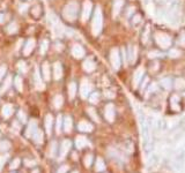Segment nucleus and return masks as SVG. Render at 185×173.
<instances>
[{
  "instance_id": "obj_1",
  "label": "nucleus",
  "mask_w": 185,
  "mask_h": 173,
  "mask_svg": "<svg viewBox=\"0 0 185 173\" xmlns=\"http://www.w3.org/2000/svg\"><path fill=\"white\" fill-rule=\"evenodd\" d=\"M102 25H103V15H102V11L101 8L97 7L94 13V17H92V32L94 36H97L101 30H102Z\"/></svg>"
},
{
  "instance_id": "obj_2",
  "label": "nucleus",
  "mask_w": 185,
  "mask_h": 173,
  "mask_svg": "<svg viewBox=\"0 0 185 173\" xmlns=\"http://www.w3.org/2000/svg\"><path fill=\"white\" fill-rule=\"evenodd\" d=\"M76 15H78V4L75 1H72V2L67 4L63 11L64 19H66L67 21L73 22L76 19Z\"/></svg>"
},
{
  "instance_id": "obj_3",
  "label": "nucleus",
  "mask_w": 185,
  "mask_h": 173,
  "mask_svg": "<svg viewBox=\"0 0 185 173\" xmlns=\"http://www.w3.org/2000/svg\"><path fill=\"white\" fill-rule=\"evenodd\" d=\"M155 42L156 44L160 46L161 49H169L171 45V37L166 32H162V31H157L155 34Z\"/></svg>"
},
{
  "instance_id": "obj_4",
  "label": "nucleus",
  "mask_w": 185,
  "mask_h": 173,
  "mask_svg": "<svg viewBox=\"0 0 185 173\" xmlns=\"http://www.w3.org/2000/svg\"><path fill=\"white\" fill-rule=\"evenodd\" d=\"M110 61L115 69H119L120 67V56H119V50L118 49H112L110 52Z\"/></svg>"
},
{
  "instance_id": "obj_5",
  "label": "nucleus",
  "mask_w": 185,
  "mask_h": 173,
  "mask_svg": "<svg viewBox=\"0 0 185 173\" xmlns=\"http://www.w3.org/2000/svg\"><path fill=\"white\" fill-rule=\"evenodd\" d=\"M92 4L90 0H86L83 2V6H82V13H81V19L82 21H87L89 19V15L92 13Z\"/></svg>"
},
{
  "instance_id": "obj_6",
  "label": "nucleus",
  "mask_w": 185,
  "mask_h": 173,
  "mask_svg": "<svg viewBox=\"0 0 185 173\" xmlns=\"http://www.w3.org/2000/svg\"><path fill=\"white\" fill-rule=\"evenodd\" d=\"M71 52H72V56L74 58H76V59L83 58L85 57V53H86V52H85V49H83L80 44H74V45L72 46Z\"/></svg>"
},
{
  "instance_id": "obj_7",
  "label": "nucleus",
  "mask_w": 185,
  "mask_h": 173,
  "mask_svg": "<svg viewBox=\"0 0 185 173\" xmlns=\"http://www.w3.org/2000/svg\"><path fill=\"white\" fill-rule=\"evenodd\" d=\"M34 47H35V40L33 39V38H29V39L27 40L24 47H23V54H24V56H29V54L33 52Z\"/></svg>"
},
{
  "instance_id": "obj_8",
  "label": "nucleus",
  "mask_w": 185,
  "mask_h": 173,
  "mask_svg": "<svg viewBox=\"0 0 185 173\" xmlns=\"http://www.w3.org/2000/svg\"><path fill=\"white\" fill-rule=\"evenodd\" d=\"M53 76L56 80H59L63 76V67L60 63H56L53 65Z\"/></svg>"
},
{
  "instance_id": "obj_9",
  "label": "nucleus",
  "mask_w": 185,
  "mask_h": 173,
  "mask_svg": "<svg viewBox=\"0 0 185 173\" xmlns=\"http://www.w3.org/2000/svg\"><path fill=\"white\" fill-rule=\"evenodd\" d=\"M137 54H138V50H137V46H130L128 47V60L131 63H134L137 60Z\"/></svg>"
},
{
  "instance_id": "obj_10",
  "label": "nucleus",
  "mask_w": 185,
  "mask_h": 173,
  "mask_svg": "<svg viewBox=\"0 0 185 173\" xmlns=\"http://www.w3.org/2000/svg\"><path fill=\"white\" fill-rule=\"evenodd\" d=\"M123 6H124V0H115V1H113V11H112L113 16L116 17L120 13Z\"/></svg>"
},
{
  "instance_id": "obj_11",
  "label": "nucleus",
  "mask_w": 185,
  "mask_h": 173,
  "mask_svg": "<svg viewBox=\"0 0 185 173\" xmlns=\"http://www.w3.org/2000/svg\"><path fill=\"white\" fill-rule=\"evenodd\" d=\"M83 69L86 70V72H92L94 69H95V63L92 61V59H87V60H85V63H83Z\"/></svg>"
},
{
  "instance_id": "obj_12",
  "label": "nucleus",
  "mask_w": 185,
  "mask_h": 173,
  "mask_svg": "<svg viewBox=\"0 0 185 173\" xmlns=\"http://www.w3.org/2000/svg\"><path fill=\"white\" fill-rule=\"evenodd\" d=\"M90 90V84H89V82L85 79V80L82 81V83H81V95L83 96V97H86L87 93L89 92Z\"/></svg>"
},
{
  "instance_id": "obj_13",
  "label": "nucleus",
  "mask_w": 185,
  "mask_h": 173,
  "mask_svg": "<svg viewBox=\"0 0 185 173\" xmlns=\"http://www.w3.org/2000/svg\"><path fill=\"white\" fill-rule=\"evenodd\" d=\"M142 75H144V68L142 67H140L135 70V73H134V77H133V82H134V86H137L140 80H141V77H142Z\"/></svg>"
},
{
  "instance_id": "obj_14",
  "label": "nucleus",
  "mask_w": 185,
  "mask_h": 173,
  "mask_svg": "<svg viewBox=\"0 0 185 173\" xmlns=\"http://www.w3.org/2000/svg\"><path fill=\"white\" fill-rule=\"evenodd\" d=\"M42 73H43V76L45 77V80H49L50 79V67H49V63H44L43 66H42Z\"/></svg>"
},
{
  "instance_id": "obj_15",
  "label": "nucleus",
  "mask_w": 185,
  "mask_h": 173,
  "mask_svg": "<svg viewBox=\"0 0 185 173\" xmlns=\"http://www.w3.org/2000/svg\"><path fill=\"white\" fill-rule=\"evenodd\" d=\"M35 81H36V86L37 88H43V84H42V81H40V72H38V69L36 68V73H35Z\"/></svg>"
},
{
  "instance_id": "obj_16",
  "label": "nucleus",
  "mask_w": 185,
  "mask_h": 173,
  "mask_svg": "<svg viewBox=\"0 0 185 173\" xmlns=\"http://www.w3.org/2000/svg\"><path fill=\"white\" fill-rule=\"evenodd\" d=\"M6 30H7V32H8V34H15V32L17 31V24L15 22L11 23V24L7 27Z\"/></svg>"
},
{
  "instance_id": "obj_17",
  "label": "nucleus",
  "mask_w": 185,
  "mask_h": 173,
  "mask_svg": "<svg viewBox=\"0 0 185 173\" xmlns=\"http://www.w3.org/2000/svg\"><path fill=\"white\" fill-rule=\"evenodd\" d=\"M40 5H36L35 7H33V9H31V15L34 17H38L40 15Z\"/></svg>"
},
{
  "instance_id": "obj_18",
  "label": "nucleus",
  "mask_w": 185,
  "mask_h": 173,
  "mask_svg": "<svg viewBox=\"0 0 185 173\" xmlns=\"http://www.w3.org/2000/svg\"><path fill=\"white\" fill-rule=\"evenodd\" d=\"M148 39H149V25H146L144 34H142V43H147Z\"/></svg>"
},
{
  "instance_id": "obj_19",
  "label": "nucleus",
  "mask_w": 185,
  "mask_h": 173,
  "mask_svg": "<svg viewBox=\"0 0 185 173\" xmlns=\"http://www.w3.org/2000/svg\"><path fill=\"white\" fill-rule=\"evenodd\" d=\"M47 47H49V42L46 39L42 40V43H40V53L44 54L47 51Z\"/></svg>"
},
{
  "instance_id": "obj_20",
  "label": "nucleus",
  "mask_w": 185,
  "mask_h": 173,
  "mask_svg": "<svg viewBox=\"0 0 185 173\" xmlns=\"http://www.w3.org/2000/svg\"><path fill=\"white\" fill-rule=\"evenodd\" d=\"M175 86H176L177 89L185 88V80H183V79H177L176 82H175Z\"/></svg>"
},
{
  "instance_id": "obj_21",
  "label": "nucleus",
  "mask_w": 185,
  "mask_h": 173,
  "mask_svg": "<svg viewBox=\"0 0 185 173\" xmlns=\"http://www.w3.org/2000/svg\"><path fill=\"white\" fill-rule=\"evenodd\" d=\"M178 45L185 47V31H182L178 37Z\"/></svg>"
},
{
  "instance_id": "obj_22",
  "label": "nucleus",
  "mask_w": 185,
  "mask_h": 173,
  "mask_svg": "<svg viewBox=\"0 0 185 173\" xmlns=\"http://www.w3.org/2000/svg\"><path fill=\"white\" fill-rule=\"evenodd\" d=\"M15 86H17L19 90L22 89V79H21L20 76H16V77H15Z\"/></svg>"
},
{
  "instance_id": "obj_23",
  "label": "nucleus",
  "mask_w": 185,
  "mask_h": 173,
  "mask_svg": "<svg viewBox=\"0 0 185 173\" xmlns=\"http://www.w3.org/2000/svg\"><path fill=\"white\" fill-rule=\"evenodd\" d=\"M161 82H162V86H164V88H167V89H169V88L171 86V84H170V82H171V81H170L169 77H168V79H163Z\"/></svg>"
},
{
  "instance_id": "obj_24",
  "label": "nucleus",
  "mask_w": 185,
  "mask_h": 173,
  "mask_svg": "<svg viewBox=\"0 0 185 173\" xmlns=\"http://www.w3.org/2000/svg\"><path fill=\"white\" fill-rule=\"evenodd\" d=\"M74 95H75V83H71L69 84V96L73 98L74 97Z\"/></svg>"
},
{
  "instance_id": "obj_25",
  "label": "nucleus",
  "mask_w": 185,
  "mask_h": 173,
  "mask_svg": "<svg viewBox=\"0 0 185 173\" xmlns=\"http://www.w3.org/2000/svg\"><path fill=\"white\" fill-rule=\"evenodd\" d=\"M169 56L171 58H178L180 57V52L178 50H171V51L169 52Z\"/></svg>"
},
{
  "instance_id": "obj_26",
  "label": "nucleus",
  "mask_w": 185,
  "mask_h": 173,
  "mask_svg": "<svg viewBox=\"0 0 185 173\" xmlns=\"http://www.w3.org/2000/svg\"><path fill=\"white\" fill-rule=\"evenodd\" d=\"M141 22V16L139 15V14H137V15H134L133 16V20H132V23H133V25H137L138 23Z\"/></svg>"
},
{
  "instance_id": "obj_27",
  "label": "nucleus",
  "mask_w": 185,
  "mask_h": 173,
  "mask_svg": "<svg viewBox=\"0 0 185 173\" xmlns=\"http://www.w3.org/2000/svg\"><path fill=\"white\" fill-rule=\"evenodd\" d=\"M17 67H19V69H20L21 72H26V69H27V66H26V63H24V61H19Z\"/></svg>"
},
{
  "instance_id": "obj_28",
  "label": "nucleus",
  "mask_w": 185,
  "mask_h": 173,
  "mask_svg": "<svg viewBox=\"0 0 185 173\" xmlns=\"http://www.w3.org/2000/svg\"><path fill=\"white\" fill-rule=\"evenodd\" d=\"M5 74H6V65H1L0 66V80L4 77Z\"/></svg>"
},
{
  "instance_id": "obj_29",
  "label": "nucleus",
  "mask_w": 185,
  "mask_h": 173,
  "mask_svg": "<svg viewBox=\"0 0 185 173\" xmlns=\"http://www.w3.org/2000/svg\"><path fill=\"white\" fill-rule=\"evenodd\" d=\"M60 104H63V98L58 96V97L56 98V105H57V106H59Z\"/></svg>"
},
{
  "instance_id": "obj_30",
  "label": "nucleus",
  "mask_w": 185,
  "mask_h": 173,
  "mask_svg": "<svg viewBox=\"0 0 185 173\" xmlns=\"http://www.w3.org/2000/svg\"><path fill=\"white\" fill-rule=\"evenodd\" d=\"M9 82H11V77H7V82H5L4 89H5V88H8V86H9Z\"/></svg>"
},
{
  "instance_id": "obj_31",
  "label": "nucleus",
  "mask_w": 185,
  "mask_h": 173,
  "mask_svg": "<svg viewBox=\"0 0 185 173\" xmlns=\"http://www.w3.org/2000/svg\"><path fill=\"white\" fill-rule=\"evenodd\" d=\"M5 17H6V15H4V14H0V23H2L4 21H5Z\"/></svg>"
},
{
  "instance_id": "obj_32",
  "label": "nucleus",
  "mask_w": 185,
  "mask_h": 173,
  "mask_svg": "<svg viewBox=\"0 0 185 173\" xmlns=\"http://www.w3.org/2000/svg\"><path fill=\"white\" fill-rule=\"evenodd\" d=\"M96 98H97V93H94L92 96V103H95V100H96Z\"/></svg>"
}]
</instances>
